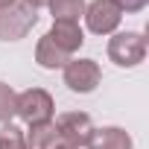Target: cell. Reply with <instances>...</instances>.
<instances>
[{
    "label": "cell",
    "instance_id": "cell-1",
    "mask_svg": "<svg viewBox=\"0 0 149 149\" xmlns=\"http://www.w3.org/2000/svg\"><path fill=\"white\" fill-rule=\"evenodd\" d=\"M53 111L56 102L44 88H26L24 94H18L15 100V114L26 123V126H41V123H53Z\"/></svg>",
    "mask_w": 149,
    "mask_h": 149
},
{
    "label": "cell",
    "instance_id": "cell-2",
    "mask_svg": "<svg viewBox=\"0 0 149 149\" xmlns=\"http://www.w3.org/2000/svg\"><path fill=\"white\" fill-rule=\"evenodd\" d=\"M108 58L117 67H137L146 58V38L140 32H117L108 38Z\"/></svg>",
    "mask_w": 149,
    "mask_h": 149
},
{
    "label": "cell",
    "instance_id": "cell-3",
    "mask_svg": "<svg viewBox=\"0 0 149 149\" xmlns=\"http://www.w3.org/2000/svg\"><path fill=\"white\" fill-rule=\"evenodd\" d=\"M38 24V12L26 3H12L0 9V41H21Z\"/></svg>",
    "mask_w": 149,
    "mask_h": 149
},
{
    "label": "cell",
    "instance_id": "cell-4",
    "mask_svg": "<svg viewBox=\"0 0 149 149\" xmlns=\"http://www.w3.org/2000/svg\"><path fill=\"white\" fill-rule=\"evenodd\" d=\"M61 70H64V85L73 94H91L102 82V70L94 58H70Z\"/></svg>",
    "mask_w": 149,
    "mask_h": 149
},
{
    "label": "cell",
    "instance_id": "cell-5",
    "mask_svg": "<svg viewBox=\"0 0 149 149\" xmlns=\"http://www.w3.org/2000/svg\"><path fill=\"white\" fill-rule=\"evenodd\" d=\"M53 126H56V134H58V140H61V143L76 146V149L88 146L91 132H94L91 114H85V111H67V114H61Z\"/></svg>",
    "mask_w": 149,
    "mask_h": 149
},
{
    "label": "cell",
    "instance_id": "cell-6",
    "mask_svg": "<svg viewBox=\"0 0 149 149\" xmlns=\"http://www.w3.org/2000/svg\"><path fill=\"white\" fill-rule=\"evenodd\" d=\"M82 15L94 35H111L123 21V9L117 6V0H91Z\"/></svg>",
    "mask_w": 149,
    "mask_h": 149
},
{
    "label": "cell",
    "instance_id": "cell-7",
    "mask_svg": "<svg viewBox=\"0 0 149 149\" xmlns=\"http://www.w3.org/2000/svg\"><path fill=\"white\" fill-rule=\"evenodd\" d=\"M47 38L58 50H64L67 56H73V53L85 44V32H82V26L76 21H53V29L47 32Z\"/></svg>",
    "mask_w": 149,
    "mask_h": 149
},
{
    "label": "cell",
    "instance_id": "cell-8",
    "mask_svg": "<svg viewBox=\"0 0 149 149\" xmlns=\"http://www.w3.org/2000/svg\"><path fill=\"white\" fill-rule=\"evenodd\" d=\"M88 149H132V137L120 126H102L91 132Z\"/></svg>",
    "mask_w": 149,
    "mask_h": 149
},
{
    "label": "cell",
    "instance_id": "cell-9",
    "mask_svg": "<svg viewBox=\"0 0 149 149\" xmlns=\"http://www.w3.org/2000/svg\"><path fill=\"white\" fill-rule=\"evenodd\" d=\"M70 58H73V56H67L64 50H58V47H56L47 35L35 44V61H38L44 70H58V67H64Z\"/></svg>",
    "mask_w": 149,
    "mask_h": 149
},
{
    "label": "cell",
    "instance_id": "cell-10",
    "mask_svg": "<svg viewBox=\"0 0 149 149\" xmlns=\"http://www.w3.org/2000/svg\"><path fill=\"white\" fill-rule=\"evenodd\" d=\"M26 137V149H56L61 140L56 134V126L53 123H41V126H29V132L24 134Z\"/></svg>",
    "mask_w": 149,
    "mask_h": 149
},
{
    "label": "cell",
    "instance_id": "cell-11",
    "mask_svg": "<svg viewBox=\"0 0 149 149\" xmlns=\"http://www.w3.org/2000/svg\"><path fill=\"white\" fill-rule=\"evenodd\" d=\"M50 12H53V21H76L79 24V15L85 12V0H50Z\"/></svg>",
    "mask_w": 149,
    "mask_h": 149
},
{
    "label": "cell",
    "instance_id": "cell-12",
    "mask_svg": "<svg viewBox=\"0 0 149 149\" xmlns=\"http://www.w3.org/2000/svg\"><path fill=\"white\" fill-rule=\"evenodd\" d=\"M0 149H26L24 129L15 123H3L0 126Z\"/></svg>",
    "mask_w": 149,
    "mask_h": 149
},
{
    "label": "cell",
    "instance_id": "cell-13",
    "mask_svg": "<svg viewBox=\"0 0 149 149\" xmlns=\"http://www.w3.org/2000/svg\"><path fill=\"white\" fill-rule=\"evenodd\" d=\"M15 100H18V94H15L6 82H0V123H12V114H15Z\"/></svg>",
    "mask_w": 149,
    "mask_h": 149
},
{
    "label": "cell",
    "instance_id": "cell-14",
    "mask_svg": "<svg viewBox=\"0 0 149 149\" xmlns=\"http://www.w3.org/2000/svg\"><path fill=\"white\" fill-rule=\"evenodd\" d=\"M146 3L149 0H117V6L123 12H140V9H146Z\"/></svg>",
    "mask_w": 149,
    "mask_h": 149
},
{
    "label": "cell",
    "instance_id": "cell-15",
    "mask_svg": "<svg viewBox=\"0 0 149 149\" xmlns=\"http://www.w3.org/2000/svg\"><path fill=\"white\" fill-rule=\"evenodd\" d=\"M21 3H26L29 9H35V12H38L41 6H47V3H50V0H21Z\"/></svg>",
    "mask_w": 149,
    "mask_h": 149
},
{
    "label": "cell",
    "instance_id": "cell-16",
    "mask_svg": "<svg viewBox=\"0 0 149 149\" xmlns=\"http://www.w3.org/2000/svg\"><path fill=\"white\" fill-rule=\"evenodd\" d=\"M12 3H18V0H0V9H6V6H12Z\"/></svg>",
    "mask_w": 149,
    "mask_h": 149
},
{
    "label": "cell",
    "instance_id": "cell-17",
    "mask_svg": "<svg viewBox=\"0 0 149 149\" xmlns=\"http://www.w3.org/2000/svg\"><path fill=\"white\" fill-rule=\"evenodd\" d=\"M56 149H76V146H67V143H58Z\"/></svg>",
    "mask_w": 149,
    "mask_h": 149
}]
</instances>
